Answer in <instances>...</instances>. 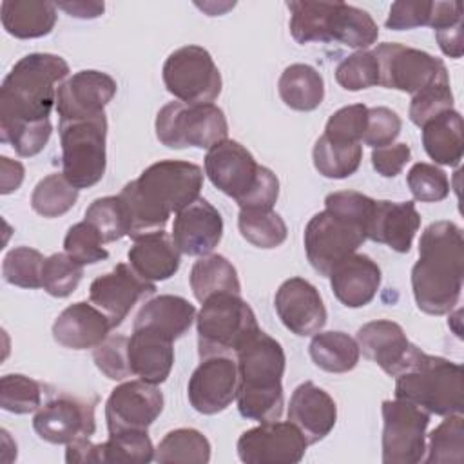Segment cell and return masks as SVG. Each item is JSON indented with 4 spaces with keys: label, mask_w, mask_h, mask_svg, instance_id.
Returning <instances> with one entry per match:
<instances>
[{
    "label": "cell",
    "mask_w": 464,
    "mask_h": 464,
    "mask_svg": "<svg viewBox=\"0 0 464 464\" xmlns=\"http://www.w3.org/2000/svg\"><path fill=\"white\" fill-rule=\"evenodd\" d=\"M203 170L181 160H161L149 165L118 194L129 216L132 239L163 230L170 214L179 212L199 198Z\"/></svg>",
    "instance_id": "obj_1"
},
{
    "label": "cell",
    "mask_w": 464,
    "mask_h": 464,
    "mask_svg": "<svg viewBox=\"0 0 464 464\" xmlns=\"http://www.w3.org/2000/svg\"><path fill=\"white\" fill-rule=\"evenodd\" d=\"M464 277V239L453 221L428 225L419 241V261L411 268V290L419 310L442 315L460 299Z\"/></svg>",
    "instance_id": "obj_2"
},
{
    "label": "cell",
    "mask_w": 464,
    "mask_h": 464,
    "mask_svg": "<svg viewBox=\"0 0 464 464\" xmlns=\"http://www.w3.org/2000/svg\"><path fill=\"white\" fill-rule=\"evenodd\" d=\"M375 199L355 190H339L324 198V210L312 216L304 228V252L312 268L330 272L368 239V223Z\"/></svg>",
    "instance_id": "obj_3"
},
{
    "label": "cell",
    "mask_w": 464,
    "mask_h": 464,
    "mask_svg": "<svg viewBox=\"0 0 464 464\" xmlns=\"http://www.w3.org/2000/svg\"><path fill=\"white\" fill-rule=\"evenodd\" d=\"M67 74L69 65L58 54L31 53L20 58L0 87V140L20 127L49 120Z\"/></svg>",
    "instance_id": "obj_4"
},
{
    "label": "cell",
    "mask_w": 464,
    "mask_h": 464,
    "mask_svg": "<svg viewBox=\"0 0 464 464\" xmlns=\"http://www.w3.org/2000/svg\"><path fill=\"white\" fill-rule=\"evenodd\" d=\"M237 410L248 420H279L283 413L285 350L268 334L259 330L236 353Z\"/></svg>",
    "instance_id": "obj_5"
},
{
    "label": "cell",
    "mask_w": 464,
    "mask_h": 464,
    "mask_svg": "<svg viewBox=\"0 0 464 464\" xmlns=\"http://www.w3.org/2000/svg\"><path fill=\"white\" fill-rule=\"evenodd\" d=\"M395 399L408 401L430 415H462V366L413 344L406 366L395 375Z\"/></svg>",
    "instance_id": "obj_6"
},
{
    "label": "cell",
    "mask_w": 464,
    "mask_h": 464,
    "mask_svg": "<svg viewBox=\"0 0 464 464\" xmlns=\"http://www.w3.org/2000/svg\"><path fill=\"white\" fill-rule=\"evenodd\" d=\"M290 9V33L299 44L337 42L346 47L366 51L379 36L373 18L344 2H286Z\"/></svg>",
    "instance_id": "obj_7"
},
{
    "label": "cell",
    "mask_w": 464,
    "mask_h": 464,
    "mask_svg": "<svg viewBox=\"0 0 464 464\" xmlns=\"http://www.w3.org/2000/svg\"><path fill=\"white\" fill-rule=\"evenodd\" d=\"M205 174L239 208H272L279 198L277 176L234 140H223L207 150Z\"/></svg>",
    "instance_id": "obj_8"
},
{
    "label": "cell",
    "mask_w": 464,
    "mask_h": 464,
    "mask_svg": "<svg viewBox=\"0 0 464 464\" xmlns=\"http://www.w3.org/2000/svg\"><path fill=\"white\" fill-rule=\"evenodd\" d=\"M196 328L201 359L212 355L236 357L237 350L261 330L250 304L232 292L214 294L205 299L196 315Z\"/></svg>",
    "instance_id": "obj_9"
},
{
    "label": "cell",
    "mask_w": 464,
    "mask_h": 464,
    "mask_svg": "<svg viewBox=\"0 0 464 464\" xmlns=\"http://www.w3.org/2000/svg\"><path fill=\"white\" fill-rule=\"evenodd\" d=\"M225 112L214 103L169 102L156 114V136L169 149H210L227 140Z\"/></svg>",
    "instance_id": "obj_10"
},
{
    "label": "cell",
    "mask_w": 464,
    "mask_h": 464,
    "mask_svg": "<svg viewBox=\"0 0 464 464\" xmlns=\"http://www.w3.org/2000/svg\"><path fill=\"white\" fill-rule=\"evenodd\" d=\"M62 172L78 190L96 185L107 167V118L58 121Z\"/></svg>",
    "instance_id": "obj_11"
},
{
    "label": "cell",
    "mask_w": 464,
    "mask_h": 464,
    "mask_svg": "<svg viewBox=\"0 0 464 464\" xmlns=\"http://www.w3.org/2000/svg\"><path fill=\"white\" fill-rule=\"evenodd\" d=\"M379 65V85L417 94L435 83L450 82L444 62L426 51L384 42L373 51Z\"/></svg>",
    "instance_id": "obj_12"
},
{
    "label": "cell",
    "mask_w": 464,
    "mask_h": 464,
    "mask_svg": "<svg viewBox=\"0 0 464 464\" xmlns=\"http://www.w3.org/2000/svg\"><path fill=\"white\" fill-rule=\"evenodd\" d=\"M161 76L167 91L183 103H212L223 87L218 65L199 45L172 51L163 63Z\"/></svg>",
    "instance_id": "obj_13"
},
{
    "label": "cell",
    "mask_w": 464,
    "mask_h": 464,
    "mask_svg": "<svg viewBox=\"0 0 464 464\" xmlns=\"http://www.w3.org/2000/svg\"><path fill=\"white\" fill-rule=\"evenodd\" d=\"M382 462L417 464L426 453V428L430 413L402 401L382 402Z\"/></svg>",
    "instance_id": "obj_14"
},
{
    "label": "cell",
    "mask_w": 464,
    "mask_h": 464,
    "mask_svg": "<svg viewBox=\"0 0 464 464\" xmlns=\"http://www.w3.org/2000/svg\"><path fill=\"white\" fill-rule=\"evenodd\" d=\"M308 442L290 420H268L250 428L237 439V455L246 464H297Z\"/></svg>",
    "instance_id": "obj_15"
},
{
    "label": "cell",
    "mask_w": 464,
    "mask_h": 464,
    "mask_svg": "<svg viewBox=\"0 0 464 464\" xmlns=\"http://www.w3.org/2000/svg\"><path fill=\"white\" fill-rule=\"evenodd\" d=\"M96 399L58 393L40 406L33 417V428L40 439L51 444H69L96 431Z\"/></svg>",
    "instance_id": "obj_16"
},
{
    "label": "cell",
    "mask_w": 464,
    "mask_h": 464,
    "mask_svg": "<svg viewBox=\"0 0 464 464\" xmlns=\"http://www.w3.org/2000/svg\"><path fill=\"white\" fill-rule=\"evenodd\" d=\"M163 411V393L147 381H125L116 386L105 402L109 433L147 430Z\"/></svg>",
    "instance_id": "obj_17"
},
{
    "label": "cell",
    "mask_w": 464,
    "mask_h": 464,
    "mask_svg": "<svg viewBox=\"0 0 464 464\" xmlns=\"http://www.w3.org/2000/svg\"><path fill=\"white\" fill-rule=\"evenodd\" d=\"M237 362L230 355H212L201 359L192 372L187 395L190 406L203 413L214 415L227 410L237 393Z\"/></svg>",
    "instance_id": "obj_18"
},
{
    "label": "cell",
    "mask_w": 464,
    "mask_h": 464,
    "mask_svg": "<svg viewBox=\"0 0 464 464\" xmlns=\"http://www.w3.org/2000/svg\"><path fill=\"white\" fill-rule=\"evenodd\" d=\"M116 80L102 71L85 69L67 78L56 92L58 121L87 120L105 114V105L116 94Z\"/></svg>",
    "instance_id": "obj_19"
},
{
    "label": "cell",
    "mask_w": 464,
    "mask_h": 464,
    "mask_svg": "<svg viewBox=\"0 0 464 464\" xmlns=\"http://www.w3.org/2000/svg\"><path fill=\"white\" fill-rule=\"evenodd\" d=\"M156 292V285L143 279L129 263H118L111 272L96 277L89 286V301L100 308L112 328L120 326L132 306Z\"/></svg>",
    "instance_id": "obj_20"
},
{
    "label": "cell",
    "mask_w": 464,
    "mask_h": 464,
    "mask_svg": "<svg viewBox=\"0 0 464 464\" xmlns=\"http://www.w3.org/2000/svg\"><path fill=\"white\" fill-rule=\"evenodd\" d=\"M281 323L295 335L306 337L326 324V308L319 290L303 277L286 279L274 297Z\"/></svg>",
    "instance_id": "obj_21"
},
{
    "label": "cell",
    "mask_w": 464,
    "mask_h": 464,
    "mask_svg": "<svg viewBox=\"0 0 464 464\" xmlns=\"http://www.w3.org/2000/svg\"><path fill=\"white\" fill-rule=\"evenodd\" d=\"M170 236L181 254L207 256L223 237V218L212 203L198 198L176 214Z\"/></svg>",
    "instance_id": "obj_22"
},
{
    "label": "cell",
    "mask_w": 464,
    "mask_h": 464,
    "mask_svg": "<svg viewBox=\"0 0 464 464\" xmlns=\"http://www.w3.org/2000/svg\"><path fill=\"white\" fill-rule=\"evenodd\" d=\"M288 420L299 428L308 444H315L323 440L337 422L335 401L312 381H304L290 397Z\"/></svg>",
    "instance_id": "obj_23"
},
{
    "label": "cell",
    "mask_w": 464,
    "mask_h": 464,
    "mask_svg": "<svg viewBox=\"0 0 464 464\" xmlns=\"http://www.w3.org/2000/svg\"><path fill=\"white\" fill-rule=\"evenodd\" d=\"M420 227V214L413 201L375 199L368 223V239L406 254Z\"/></svg>",
    "instance_id": "obj_24"
},
{
    "label": "cell",
    "mask_w": 464,
    "mask_h": 464,
    "mask_svg": "<svg viewBox=\"0 0 464 464\" xmlns=\"http://www.w3.org/2000/svg\"><path fill=\"white\" fill-rule=\"evenodd\" d=\"M112 330L109 317L91 301L69 304L53 323V337L58 344L71 350L96 348Z\"/></svg>",
    "instance_id": "obj_25"
},
{
    "label": "cell",
    "mask_w": 464,
    "mask_h": 464,
    "mask_svg": "<svg viewBox=\"0 0 464 464\" xmlns=\"http://www.w3.org/2000/svg\"><path fill=\"white\" fill-rule=\"evenodd\" d=\"M359 350L379 364L382 372L395 377L404 366L411 352V343L408 341L401 324L388 319H375L362 324L357 330Z\"/></svg>",
    "instance_id": "obj_26"
},
{
    "label": "cell",
    "mask_w": 464,
    "mask_h": 464,
    "mask_svg": "<svg viewBox=\"0 0 464 464\" xmlns=\"http://www.w3.org/2000/svg\"><path fill=\"white\" fill-rule=\"evenodd\" d=\"M172 343V339L160 332L149 328H132L127 343L132 375L150 384L165 382L174 364Z\"/></svg>",
    "instance_id": "obj_27"
},
{
    "label": "cell",
    "mask_w": 464,
    "mask_h": 464,
    "mask_svg": "<svg viewBox=\"0 0 464 464\" xmlns=\"http://www.w3.org/2000/svg\"><path fill=\"white\" fill-rule=\"evenodd\" d=\"M328 277L334 295L348 308L366 306L381 286L379 265L357 252L343 259Z\"/></svg>",
    "instance_id": "obj_28"
},
{
    "label": "cell",
    "mask_w": 464,
    "mask_h": 464,
    "mask_svg": "<svg viewBox=\"0 0 464 464\" xmlns=\"http://www.w3.org/2000/svg\"><path fill=\"white\" fill-rule=\"evenodd\" d=\"M179 250L176 248L172 236L163 230L150 232L134 239L127 252L129 265L143 279L156 283L172 277L181 263Z\"/></svg>",
    "instance_id": "obj_29"
},
{
    "label": "cell",
    "mask_w": 464,
    "mask_h": 464,
    "mask_svg": "<svg viewBox=\"0 0 464 464\" xmlns=\"http://www.w3.org/2000/svg\"><path fill=\"white\" fill-rule=\"evenodd\" d=\"M194 319L196 308L190 301L165 294L145 301L134 317L132 328H149L176 341L190 328Z\"/></svg>",
    "instance_id": "obj_30"
},
{
    "label": "cell",
    "mask_w": 464,
    "mask_h": 464,
    "mask_svg": "<svg viewBox=\"0 0 464 464\" xmlns=\"http://www.w3.org/2000/svg\"><path fill=\"white\" fill-rule=\"evenodd\" d=\"M56 9V4L44 0H4L0 18L4 29L14 38H42L53 31Z\"/></svg>",
    "instance_id": "obj_31"
},
{
    "label": "cell",
    "mask_w": 464,
    "mask_h": 464,
    "mask_svg": "<svg viewBox=\"0 0 464 464\" xmlns=\"http://www.w3.org/2000/svg\"><path fill=\"white\" fill-rule=\"evenodd\" d=\"M422 145L426 154L439 165L457 167L464 152V127L459 111L450 109L422 127Z\"/></svg>",
    "instance_id": "obj_32"
},
{
    "label": "cell",
    "mask_w": 464,
    "mask_h": 464,
    "mask_svg": "<svg viewBox=\"0 0 464 464\" xmlns=\"http://www.w3.org/2000/svg\"><path fill=\"white\" fill-rule=\"evenodd\" d=\"M277 91L286 107L310 112L324 100V80L312 65L292 63L281 72Z\"/></svg>",
    "instance_id": "obj_33"
},
{
    "label": "cell",
    "mask_w": 464,
    "mask_h": 464,
    "mask_svg": "<svg viewBox=\"0 0 464 464\" xmlns=\"http://www.w3.org/2000/svg\"><path fill=\"white\" fill-rule=\"evenodd\" d=\"M188 281L192 294L199 303L221 292L241 294V283L234 265L225 256L219 254L201 256L192 265Z\"/></svg>",
    "instance_id": "obj_34"
},
{
    "label": "cell",
    "mask_w": 464,
    "mask_h": 464,
    "mask_svg": "<svg viewBox=\"0 0 464 464\" xmlns=\"http://www.w3.org/2000/svg\"><path fill=\"white\" fill-rule=\"evenodd\" d=\"M308 348L315 366L330 373H344L353 370L361 355L357 341L339 330L314 334Z\"/></svg>",
    "instance_id": "obj_35"
},
{
    "label": "cell",
    "mask_w": 464,
    "mask_h": 464,
    "mask_svg": "<svg viewBox=\"0 0 464 464\" xmlns=\"http://www.w3.org/2000/svg\"><path fill=\"white\" fill-rule=\"evenodd\" d=\"M312 158L314 167L321 176L330 179H344L359 169L362 160V145L337 143L323 134L314 145Z\"/></svg>",
    "instance_id": "obj_36"
},
{
    "label": "cell",
    "mask_w": 464,
    "mask_h": 464,
    "mask_svg": "<svg viewBox=\"0 0 464 464\" xmlns=\"http://www.w3.org/2000/svg\"><path fill=\"white\" fill-rule=\"evenodd\" d=\"M154 460L160 464H207L210 460V442L201 431L194 428H178L169 431L160 440L154 453Z\"/></svg>",
    "instance_id": "obj_37"
},
{
    "label": "cell",
    "mask_w": 464,
    "mask_h": 464,
    "mask_svg": "<svg viewBox=\"0 0 464 464\" xmlns=\"http://www.w3.org/2000/svg\"><path fill=\"white\" fill-rule=\"evenodd\" d=\"M237 227L241 236L257 248H276L288 236L286 223L272 208H239Z\"/></svg>",
    "instance_id": "obj_38"
},
{
    "label": "cell",
    "mask_w": 464,
    "mask_h": 464,
    "mask_svg": "<svg viewBox=\"0 0 464 464\" xmlns=\"http://www.w3.org/2000/svg\"><path fill=\"white\" fill-rule=\"evenodd\" d=\"M102 464H147L154 460L156 448L147 430H130L109 433L100 444Z\"/></svg>",
    "instance_id": "obj_39"
},
{
    "label": "cell",
    "mask_w": 464,
    "mask_h": 464,
    "mask_svg": "<svg viewBox=\"0 0 464 464\" xmlns=\"http://www.w3.org/2000/svg\"><path fill=\"white\" fill-rule=\"evenodd\" d=\"M78 199V188L69 183L63 172H54L42 178L33 194L31 207L36 214L44 218H58L69 212Z\"/></svg>",
    "instance_id": "obj_40"
},
{
    "label": "cell",
    "mask_w": 464,
    "mask_h": 464,
    "mask_svg": "<svg viewBox=\"0 0 464 464\" xmlns=\"http://www.w3.org/2000/svg\"><path fill=\"white\" fill-rule=\"evenodd\" d=\"M428 457L422 460L428 464L455 462L464 459V420L462 415H448L431 433L426 446Z\"/></svg>",
    "instance_id": "obj_41"
},
{
    "label": "cell",
    "mask_w": 464,
    "mask_h": 464,
    "mask_svg": "<svg viewBox=\"0 0 464 464\" xmlns=\"http://www.w3.org/2000/svg\"><path fill=\"white\" fill-rule=\"evenodd\" d=\"M85 221L98 230L103 243H112L129 236V216L120 196L94 199L85 210Z\"/></svg>",
    "instance_id": "obj_42"
},
{
    "label": "cell",
    "mask_w": 464,
    "mask_h": 464,
    "mask_svg": "<svg viewBox=\"0 0 464 464\" xmlns=\"http://www.w3.org/2000/svg\"><path fill=\"white\" fill-rule=\"evenodd\" d=\"M42 382L22 375L7 373L0 379V406L5 411L24 415L36 411L42 406Z\"/></svg>",
    "instance_id": "obj_43"
},
{
    "label": "cell",
    "mask_w": 464,
    "mask_h": 464,
    "mask_svg": "<svg viewBox=\"0 0 464 464\" xmlns=\"http://www.w3.org/2000/svg\"><path fill=\"white\" fill-rule=\"evenodd\" d=\"M44 254L31 246L11 248L2 263V276L9 285L20 288H42Z\"/></svg>",
    "instance_id": "obj_44"
},
{
    "label": "cell",
    "mask_w": 464,
    "mask_h": 464,
    "mask_svg": "<svg viewBox=\"0 0 464 464\" xmlns=\"http://www.w3.org/2000/svg\"><path fill=\"white\" fill-rule=\"evenodd\" d=\"M83 276V265L71 259L65 252L45 257L42 268V288L53 297L71 295Z\"/></svg>",
    "instance_id": "obj_45"
},
{
    "label": "cell",
    "mask_w": 464,
    "mask_h": 464,
    "mask_svg": "<svg viewBox=\"0 0 464 464\" xmlns=\"http://www.w3.org/2000/svg\"><path fill=\"white\" fill-rule=\"evenodd\" d=\"M65 254L80 265H94L109 257L98 230L85 219L72 225L63 239Z\"/></svg>",
    "instance_id": "obj_46"
},
{
    "label": "cell",
    "mask_w": 464,
    "mask_h": 464,
    "mask_svg": "<svg viewBox=\"0 0 464 464\" xmlns=\"http://www.w3.org/2000/svg\"><path fill=\"white\" fill-rule=\"evenodd\" d=\"M337 83L346 91H362L379 85V65L372 51H355L335 69Z\"/></svg>",
    "instance_id": "obj_47"
},
{
    "label": "cell",
    "mask_w": 464,
    "mask_h": 464,
    "mask_svg": "<svg viewBox=\"0 0 464 464\" xmlns=\"http://www.w3.org/2000/svg\"><path fill=\"white\" fill-rule=\"evenodd\" d=\"M411 196L420 203H437L448 198L450 181L442 169L431 163H415L406 176Z\"/></svg>",
    "instance_id": "obj_48"
},
{
    "label": "cell",
    "mask_w": 464,
    "mask_h": 464,
    "mask_svg": "<svg viewBox=\"0 0 464 464\" xmlns=\"http://www.w3.org/2000/svg\"><path fill=\"white\" fill-rule=\"evenodd\" d=\"M368 107L353 103L335 111L324 127V136L337 143H361L366 129Z\"/></svg>",
    "instance_id": "obj_49"
},
{
    "label": "cell",
    "mask_w": 464,
    "mask_h": 464,
    "mask_svg": "<svg viewBox=\"0 0 464 464\" xmlns=\"http://www.w3.org/2000/svg\"><path fill=\"white\" fill-rule=\"evenodd\" d=\"M127 343L129 337L125 335H107V339L92 350V359L98 370L111 381H125L132 375L129 366Z\"/></svg>",
    "instance_id": "obj_50"
},
{
    "label": "cell",
    "mask_w": 464,
    "mask_h": 464,
    "mask_svg": "<svg viewBox=\"0 0 464 464\" xmlns=\"http://www.w3.org/2000/svg\"><path fill=\"white\" fill-rule=\"evenodd\" d=\"M453 109V92L450 87V82L435 83L417 94H413L408 116L411 123L417 127H422L426 121L433 120L435 116Z\"/></svg>",
    "instance_id": "obj_51"
},
{
    "label": "cell",
    "mask_w": 464,
    "mask_h": 464,
    "mask_svg": "<svg viewBox=\"0 0 464 464\" xmlns=\"http://www.w3.org/2000/svg\"><path fill=\"white\" fill-rule=\"evenodd\" d=\"M402 121L399 114L388 107H372L366 116V129L362 134V143L372 149H381L392 145L401 134Z\"/></svg>",
    "instance_id": "obj_52"
},
{
    "label": "cell",
    "mask_w": 464,
    "mask_h": 464,
    "mask_svg": "<svg viewBox=\"0 0 464 464\" xmlns=\"http://www.w3.org/2000/svg\"><path fill=\"white\" fill-rule=\"evenodd\" d=\"M433 2L428 0H399L390 7L384 25L392 31H408L420 25H430Z\"/></svg>",
    "instance_id": "obj_53"
},
{
    "label": "cell",
    "mask_w": 464,
    "mask_h": 464,
    "mask_svg": "<svg viewBox=\"0 0 464 464\" xmlns=\"http://www.w3.org/2000/svg\"><path fill=\"white\" fill-rule=\"evenodd\" d=\"M411 158V149L406 143H392L373 149L372 165L382 178H395Z\"/></svg>",
    "instance_id": "obj_54"
},
{
    "label": "cell",
    "mask_w": 464,
    "mask_h": 464,
    "mask_svg": "<svg viewBox=\"0 0 464 464\" xmlns=\"http://www.w3.org/2000/svg\"><path fill=\"white\" fill-rule=\"evenodd\" d=\"M435 36L440 51L450 58H460L464 53L462 44V20L435 29Z\"/></svg>",
    "instance_id": "obj_55"
},
{
    "label": "cell",
    "mask_w": 464,
    "mask_h": 464,
    "mask_svg": "<svg viewBox=\"0 0 464 464\" xmlns=\"http://www.w3.org/2000/svg\"><path fill=\"white\" fill-rule=\"evenodd\" d=\"M65 460L67 462H80V464H87V462H102V450L100 444H92L89 440V437H80L74 439L72 442L65 444Z\"/></svg>",
    "instance_id": "obj_56"
},
{
    "label": "cell",
    "mask_w": 464,
    "mask_h": 464,
    "mask_svg": "<svg viewBox=\"0 0 464 464\" xmlns=\"http://www.w3.org/2000/svg\"><path fill=\"white\" fill-rule=\"evenodd\" d=\"M24 174H25V169L20 161L2 156L0 158V192L2 194L14 192L22 185Z\"/></svg>",
    "instance_id": "obj_57"
},
{
    "label": "cell",
    "mask_w": 464,
    "mask_h": 464,
    "mask_svg": "<svg viewBox=\"0 0 464 464\" xmlns=\"http://www.w3.org/2000/svg\"><path fill=\"white\" fill-rule=\"evenodd\" d=\"M56 7L65 11L69 16L82 18V20L98 18L105 11L103 2H74L72 0V2H60V4H56Z\"/></svg>",
    "instance_id": "obj_58"
}]
</instances>
